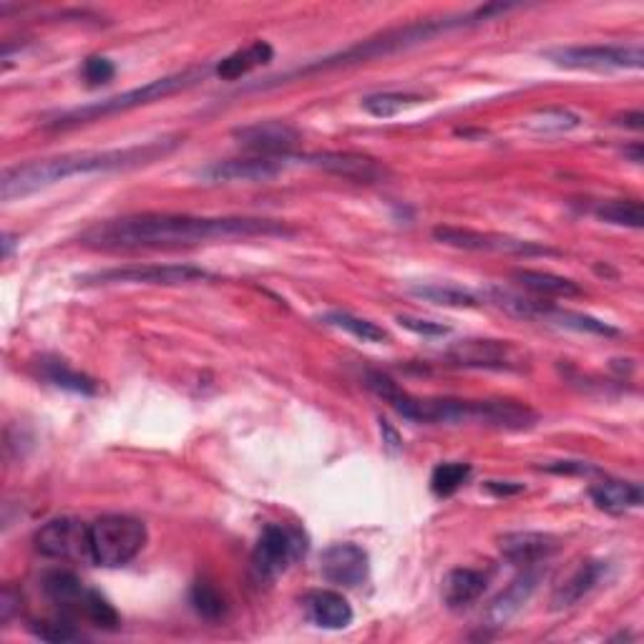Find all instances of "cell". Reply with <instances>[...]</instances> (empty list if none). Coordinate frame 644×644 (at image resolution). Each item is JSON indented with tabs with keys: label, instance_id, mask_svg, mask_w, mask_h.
I'll use <instances>...</instances> for the list:
<instances>
[{
	"label": "cell",
	"instance_id": "1",
	"mask_svg": "<svg viewBox=\"0 0 644 644\" xmlns=\"http://www.w3.org/2000/svg\"><path fill=\"white\" fill-rule=\"evenodd\" d=\"M288 222L262 220V217H192L169 212L129 214L89 227L79 237L91 250H174L197 248L210 242L254 240V237H292Z\"/></svg>",
	"mask_w": 644,
	"mask_h": 644
},
{
	"label": "cell",
	"instance_id": "2",
	"mask_svg": "<svg viewBox=\"0 0 644 644\" xmlns=\"http://www.w3.org/2000/svg\"><path fill=\"white\" fill-rule=\"evenodd\" d=\"M179 147H182V137H167L127 149L76 151V154L26 161V164L6 169L3 179H0V197H3V202H13V199L41 192V189L66 182L71 177L127 172V169L147 167L169 157Z\"/></svg>",
	"mask_w": 644,
	"mask_h": 644
},
{
	"label": "cell",
	"instance_id": "3",
	"mask_svg": "<svg viewBox=\"0 0 644 644\" xmlns=\"http://www.w3.org/2000/svg\"><path fill=\"white\" fill-rule=\"evenodd\" d=\"M365 385L383 398L405 421L423 425H486L496 431H529L539 415L516 401H459V398H419L405 393L393 378L371 371Z\"/></svg>",
	"mask_w": 644,
	"mask_h": 644
},
{
	"label": "cell",
	"instance_id": "4",
	"mask_svg": "<svg viewBox=\"0 0 644 644\" xmlns=\"http://www.w3.org/2000/svg\"><path fill=\"white\" fill-rule=\"evenodd\" d=\"M511 8L514 6L489 3V6H481V8H476V11H469V13L446 16V18H435V21H419V23H409L403 28H393V31H385L375 38H365V41L350 46V49H345V51L325 56V59H318L308 66H300V69H295V71L282 73V76H278V79H270L268 83H254V87H250L248 91H264V89L280 87V83L295 79V76H308V73H318V71L340 69V66H353V63H365V61H373V59H385V56H393L398 51H409V49H413V46L429 43L431 38L446 33V31H453V28L486 23L494 16L511 11Z\"/></svg>",
	"mask_w": 644,
	"mask_h": 644
},
{
	"label": "cell",
	"instance_id": "5",
	"mask_svg": "<svg viewBox=\"0 0 644 644\" xmlns=\"http://www.w3.org/2000/svg\"><path fill=\"white\" fill-rule=\"evenodd\" d=\"M210 73L207 66H197V69H187L172 76H164V79L149 81L144 87H137L124 93H117V97H109L97 103H89V107H79L71 111H63L59 117H53L46 121V129L53 131H66V129H76L81 124H91V121L107 119V117H117V113H124L139 107H149V103L164 101L169 97H174L179 91H187L197 87L199 81H204V76Z\"/></svg>",
	"mask_w": 644,
	"mask_h": 644
},
{
	"label": "cell",
	"instance_id": "6",
	"mask_svg": "<svg viewBox=\"0 0 644 644\" xmlns=\"http://www.w3.org/2000/svg\"><path fill=\"white\" fill-rule=\"evenodd\" d=\"M41 590L59 614L76 624L87 622L103 632H117L121 627V614L101 592L91 590L79 576L66 570H53L43 574Z\"/></svg>",
	"mask_w": 644,
	"mask_h": 644
},
{
	"label": "cell",
	"instance_id": "7",
	"mask_svg": "<svg viewBox=\"0 0 644 644\" xmlns=\"http://www.w3.org/2000/svg\"><path fill=\"white\" fill-rule=\"evenodd\" d=\"M149 542L144 521L124 514H109L89 524L91 564L119 570L141 554Z\"/></svg>",
	"mask_w": 644,
	"mask_h": 644
},
{
	"label": "cell",
	"instance_id": "8",
	"mask_svg": "<svg viewBox=\"0 0 644 644\" xmlns=\"http://www.w3.org/2000/svg\"><path fill=\"white\" fill-rule=\"evenodd\" d=\"M308 554V536L302 529L288 524H268L262 529L252 552V570L264 582L278 580L292 564Z\"/></svg>",
	"mask_w": 644,
	"mask_h": 644
},
{
	"label": "cell",
	"instance_id": "9",
	"mask_svg": "<svg viewBox=\"0 0 644 644\" xmlns=\"http://www.w3.org/2000/svg\"><path fill=\"white\" fill-rule=\"evenodd\" d=\"M212 274L194 264H127L87 274L81 285H189V282L210 280Z\"/></svg>",
	"mask_w": 644,
	"mask_h": 644
},
{
	"label": "cell",
	"instance_id": "10",
	"mask_svg": "<svg viewBox=\"0 0 644 644\" xmlns=\"http://www.w3.org/2000/svg\"><path fill=\"white\" fill-rule=\"evenodd\" d=\"M433 240L446 244V248H456L466 252H499V254H519V258H549V254H559L556 250L539 242L516 240V237L494 234V232L466 230V227H449V224L435 227Z\"/></svg>",
	"mask_w": 644,
	"mask_h": 644
},
{
	"label": "cell",
	"instance_id": "11",
	"mask_svg": "<svg viewBox=\"0 0 644 644\" xmlns=\"http://www.w3.org/2000/svg\"><path fill=\"white\" fill-rule=\"evenodd\" d=\"M546 59L564 66V69H592V71H610V69H642L644 53L640 43L632 46H566V49L546 51Z\"/></svg>",
	"mask_w": 644,
	"mask_h": 644
},
{
	"label": "cell",
	"instance_id": "12",
	"mask_svg": "<svg viewBox=\"0 0 644 644\" xmlns=\"http://www.w3.org/2000/svg\"><path fill=\"white\" fill-rule=\"evenodd\" d=\"M449 360L473 371L516 373L529 368V355L511 340H461L449 350Z\"/></svg>",
	"mask_w": 644,
	"mask_h": 644
},
{
	"label": "cell",
	"instance_id": "13",
	"mask_svg": "<svg viewBox=\"0 0 644 644\" xmlns=\"http://www.w3.org/2000/svg\"><path fill=\"white\" fill-rule=\"evenodd\" d=\"M38 554L59 559V562H91L89 552V524L79 519L61 516L43 524L36 532Z\"/></svg>",
	"mask_w": 644,
	"mask_h": 644
},
{
	"label": "cell",
	"instance_id": "14",
	"mask_svg": "<svg viewBox=\"0 0 644 644\" xmlns=\"http://www.w3.org/2000/svg\"><path fill=\"white\" fill-rule=\"evenodd\" d=\"M305 164L322 169V172L343 177L348 182L355 184H381L385 182L391 172L381 161L368 157V154H355V151H318V154L308 157H295Z\"/></svg>",
	"mask_w": 644,
	"mask_h": 644
},
{
	"label": "cell",
	"instance_id": "15",
	"mask_svg": "<svg viewBox=\"0 0 644 644\" xmlns=\"http://www.w3.org/2000/svg\"><path fill=\"white\" fill-rule=\"evenodd\" d=\"M232 137L242 149L258 157H292V149L300 141V131L288 121H254L248 127H237Z\"/></svg>",
	"mask_w": 644,
	"mask_h": 644
},
{
	"label": "cell",
	"instance_id": "16",
	"mask_svg": "<svg viewBox=\"0 0 644 644\" xmlns=\"http://www.w3.org/2000/svg\"><path fill=\"white\" fill-rule=\"evenodd\" d=\"M292 157H244V159H224L214 161L199 172L207 182H268V179L280 177L285 172Z\"/></svg>",
	"mask_w": 644,
	"mask_h": 644
},
{
	"label": "cell",
	"instance_id": "17",
	"mask_svg": "<svg viewBox=\"0 0 644 644\" xmlns=\"http://www.w3.org/2000/svg\"><path fill=\"white\" fill-rule=\"evenodd\" d=\"M320 572L330 584L353 590V586L363 584L368 574H371V556L358 544H333L320 556Z\"/></svg>",
	"mask_w": 644,
	"mask_h": 644
},
{
	"label": "cell",
	"instance_id": "18",
	"mask_svg": "<svg viewBox=\"0 0 644 644\" xmlns=\"http://www.w3.org/2000/svg\"><path fill=\"white\" fill-rule=\"evenodd\" d=\"M542 570L539 566H526L524 574L516 576L504 592H501L491 607L486 612L489 627H504L516 614L526 607V602L532 600L534 592L539 590V582H542Z\"/></svg>",
	"mask_w": 644,
	"mask_h": 644
},
{
	"label": "cell",
	"instance_id": "19",
	"mask_svg": "<svg viewBox=\"0 0 644 644\" xmlns=\"http://www.w3.org/2000/svg\"><path fill=\"white\" fill-rule=\"evenodd\" d=\"M499 552L516 566H539L559 552V539L544 532H511L499 539Z\"/></svg>",
	"mask_w": 644,
	"mask_h": 644
},
{
	"label": "cell",
	"instance_id": "20",
	"mask_svg": "<svg viewBox=\"0 0 644 644\" xmlns=\"http://www.w3.org/2000/svg\"><path fill=\"white\" fill-rule=\"evenodd\" d=\"M607 572H610L607 562H596V559L582 562L562 584L556 586V592L552 596V610L562 612V610L576 607L584 596H590L596 586L604 582Z\"/></svg>",
	"mask_w": 644,
	"mask_h": 644
},
{
	"label": "cell",
	"instance_id": "21",
	"mask_svg": "<svg viewBox=\"0 0 644 644\" xmlns=\"http://www.w3.org/2000/svg\"><path fill=\"white\" fill-rule=\"evenodd\" d=\"M302 604H305L308 620L322 630H345L353 624V607L340 592L315 590Z\"/></svg>",
	"mask_w": 644,
	"mask_h": 644
},
{
	"label": "cell",
	"instance_id": "22",
	"mask_svg": "<svg viewBox=\"0 0 644 644\" xmlns=\"http://www.w3.org/2000/svg\"><path fill=\"white\" fill-rule=\"evenodd\" d=\"M590 499L600 511H607V514H624V511L642 506L644 491L637 481L602 479L590 489Z\"/></svg>",
	"mask_w": 644,
	"mask_h": 644
},
{
	"label": "cell",
	"instance_id": "23",
	"mask_svg": "<svg viewBox=\"0 0 644 644\" xmlns=\"http://www.w3.org/2000/svg\"><path fill=\"white\" fill-rule=\"evenodd\" d=\"M489 586V576L476 570H451L443 580L441 594L449 610H466L479 602Z\"/></svg>",
	"mask_w": 644,
	"mask_h": 644
},
{
	"label": "cell",
	"instance_id": "24",
	"mask_svg": "<svg viewBox=\"0 0 644 644\" xmlns=\"http://www.w3.org/2000/svg\"><path fill=\"white\" fill-rule=\"evenodd\" d=\"M36 368H38V375H41L46 383H51L53 388H61V391L79 393V395H97L101 391L99 383L93 381L91 375L79 373L61 358L43 355L36 363Z\"/></svg>",
	"mask_w": 644,
	"mask_h": 644
},
{
	"label": "cell",
	"instance_id": "25",
	"mask_svg": "<svg viewBox=\"0 0 644 644\" xmlns=\"http://www.w3.org/2000/svg\"><path fill=\"white\" fill-rule=\"evenodd\" d=\"M514 280L521 288L534 292L539 298H582L584 290L576 285L574 280L562 278V274L554 272H542V270H516Z\"/></svg>",
	"mask_w": 644,
	"mask_h": 644
},
{
	"label": "cell",
	"instance_id": "26",
	"mask_svg": "<svg viewBox=\"0 0 644 644\" xmlns=\"http://www.w3.org/2000/svg\"><path fill=\"white\" fill-rule=\"evenodd\" d=\"M274 59V51L268 41H254L248 49L234 51L232 56H227L220 63L214 66V73L220 76L222 81H237L242 76L252 73L260 66H268Z\"/></svg>",
	"mask_w": 644,
	"mask_h": 644
},
{
	"label": "cell",
	"instance_id": "27",
	"mask_svg": "<svg viewBox=\"0 0 644 644\" xmlns=\"http://www.w3.org/2000/svg\"><path fill=\"white\" fill-rule=\"evenodd\" d=\"M322 322L330 328H338L343 330V333L353 335L358 340H363V343H391V333H388L385 328L378 325L373 320H365V318H358V315H350V312H328Z\"/></svg>",
	"mask_w": 644,
	"mask_h": 644
},
{
	"label": "cell",
	"instance_id": "28",
	"mask_svg": "<svg viewBox=\"0 0 644 644\" xmlns=\"http://www.w3.org/2000/svg\"><path fill=\"white\" fill-rule=\"evenodd\" d=\"M596 217L612 227H627V230H640L644 224V207L640 199H612L596 207Z\"/></svg>",
	"mask_w": 644,
	"mask_h": 644
},
{
	"label": "cell",
	"instance_id": "29",
	"mask_svg": "<svg viewBox=\"0 0 644 644\" xmlns=\"http://www.w3.org/2000/svg\"><path fill=\"white\" fill-rule=\"evenodd\" d=\"M189 604L207 622H217L227 614L224 596L212 582H194L192 590H189Z\"/></svg>",
	"mask_w": 644,
	"mask_h": 644
},
{
	"label": "cell",
	"instance_id": "30",
	"mask_svg": "<svg viewBox=\"0 0 644 644\" xmlns=\"http://www.w3.org/2000/svg\"><path fill=\"white\" fill-rule=\"evenodd\" d=\"M471 479V466L469 463L461 461H449V463H439L431 473V491L435 496L446 499L453 496L456 491Z\"/></svg>",
	"mask_w": 644,
	"mask_h": 644
},
{
	"label": "cell",
	"instance_id": "31",
	"mask_svg": "<svg viewBox=\"0 0 644 644\" xmlns=\"http://www.w3.org/2000/svg\"><path fill=\"white\" fill-rule=\"evenodd\" d=\"M421 101H425V99L419 97V93L388 91V93H373V97L363 99V109L368 113H373V117H378V119H391V117H395V113L411 109Z\"/></svg>",
	"mask_w": 644,
	"mask_h": 644
},
{
	"label": "cell",
	"instance_id": "32",
	"mask_svg": "<svg viewBox=\"0 0 644 644\" xmlns=\"http://www.w3.org/2000/svg\"><path fill=\"white\" fill-rule=\"evenodd\" d=\"M415 298H421L425 302H433V305L443 308H479L481 302L476 295L461 290V288H449V285H423L411 290Z\"/></svg>",
	"mask_w": 644,
	"mask_h": 644
},
{
	"label": "cell",
	"instance_id": "33",
	"mask_svg": "<svg viewBox=\"0 0 644 644\" xmlns=\"http://www.w3.org/2000/svg\"><path fill=\"white\" fill-rule=\"evenodd\" d=\"M28 630H31L38 640H46V642H76V640H83V634L76 630V622L63 617L59 614L56 620H41V622H31L28 624Z\"/></svg>",
	"mask_w": 644,
	"mask_h": 644
},
{
	"label": "cell",
	"instance_id": "34",
	"mask_svg": "<svg viewBox=\"0 0 644 644\" xmlns=\"http://www.w3.org/2000/svg\"><path fill=\"white\" fill-rule=\"evenodd\" d=\"M580 124H582V119L566 109H544V111H539L536 117L529 119V129L544 131V134H552V131L562 134V131H572Z\"/></svg>",
	"mask_w": 644,
	"mask_h": 644
},
{
	"label": "cell",
	"instance_id": "35",
	"mask_svg": "<svg viewBox=\"0 0 644 644\" xmlns=\"http://www.w3.org/2000/svg\"><path fill=\"white\" fill-rule=\"evenodd\" d=\"M81 76L89 87H101V83H109L113 76H117V66H113V61L107 59V56H89V59L83 61Z\"/></svg>",
	"mask_w": 644,
	"mask_h": 644
},
{
	"label": "cell",
	"instance_id": "36",
	"mask_svg": "<svg viewBox=\"0 0 644 644\" xmlns=\"http://www.w3.org/2000/svg\"><path fill=\"white\" fill-rule=\"evenodd\" d=\"M398 325L405 328V330H411V333H415V335H423V338H443V335L451 333V328L443 325V322L409 318V315L398 318Z\"/></svg>",
	"mask_w": 644,
	"mask_h": 644
},
{
	"label": "cell",
	"instance_id": "37",
	"mask_svg": "<svg viewBox=\"0 0 644 644\" xmlns=\"http://www.w3.org/2000/svg\"><path fill=\"white\" fill-rule=\"evenodd\" d=\"M18 602H21V594H18L13 586H6L3 594H0V622L8 624L13 617V612L18 610Z\"/></svg>",
	"mask_w": 644,
	"mask_h": 644
},
{
	"label": "cell",
	"instance_id": "38",
	"mask_svg": "<svg viewBox=\"0 0 644 644\" xmlns=\"http://www.w3.org/2000/svg\"><path fill=\"white\" fill-rule=\"evenodd\" d=\"M486 491H491L494 496H514L524 491V483L514 481H486Z\"/></svg>",
	"mask_w": 644,
	"mask_h": 644
},
{
	"label": "cell",
	"instance_id": "39",
	"mask_svg": "<svg viewBox=\"0 0 644 644\" xmlns=\"http://www.w3.org/2000/svg\"><path fill=\"white\" fill-rule=\"evenodd\" d=\"M549 471H554V473H592L596 469L592 466H586V463H580V461H559L554 463V466H546Z\"/></svg>",
	"mask_w": 644,
	"mask_h": 644
},
{
	"label": "cell",
	"instance_id": "40",
	"mask_svg": "<svg viewBox=\"0 0 644 644\" xmlns=\"http://www.w3.org/2000/svg\"><path fill=\"white\" fill-rule=\"evenodd\" d=\"M617 124L620 127H627V129H634V131H640L644 127V113L642 111L624 113V117H617Z\"/></svg>",
	"mask_w": 644,
	"mask_h": 644
},
{
	"label": "cell",
	"instance_id": "41",
	"mask_svg": "<svg viewBox=\"0 0 644 644\" xmlns=\"http://www.w3.org/2000/svg\"><path fill=\"white\" fill-rule=\"evenodd\" d=\"M381 429H383V433H385V443L391 449H401V439H398V433L391 429V425H388V421H381Z\"/></svg>",
	"mask_w": 644,
	"mask_h": 644
},
{
	"label": "cell",
	"instance_id": "42",
	"mask_svg": "<svg viewBox=\"0 0 644 644\" xmlns=\"http://www.w3.org/2000/svg\"><path fill=\"white\" fill-rule=\"evenodd\" d=\"M624 157H630L634 164H642V144H634L630 149H624Z\"/></svg>",
	"mask_w": 644,
	"mask_h": 644
},
{
	"label": "cell",
	"instance_id": "43",
	"mask_svg": "<svg viewBox=\"0 0 644 644\" xmlns=\"http://www.w3.org/2000/svg\"><path fill=\"white\" fill-rule=\"evenodd\" d=\"M13 248H16V237L13 234H6L3 237V258L8 260L13 254Z\"/></svg>",
	"mask_w": 644,
	"mask_h": 644
}]
</instances>
